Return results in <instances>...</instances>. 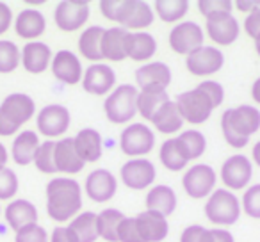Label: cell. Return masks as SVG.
I'll return each instance as SVG.
<instances>
[{
    "mask_svg": "<svg viewBox=\"0 0 260 242\" xmlns=\"http://www.w3.org/2000/svg\"><path fill=\"white\" fill-rule=\"evenodd\" d=\"M47 214L55 223H70L82 209V187L70 177H55L47 184Z\"/></svg>",
    "mask_w": 260,
    "mask_h": 242,
    "instance_id": "obj_1",
    "label": "cell"
},
{
    "mask_svg": "<svg viewBox=\"0 0 260 242\" xmlns=\"http://www.w3.org/2000/svg\"><path fill=\"white\" fill-rule=\"evenodd\" d=\"M260 130V111L253 105H239L226 109L221 116V134L235 150L248 146L249 137Z\"/></svg>",
    "mask_w": 260,
    "mask_h": 242,
    "instance_id": "obj_2",
    "label": "cell"
},
{
    "mask_svg": "<svg viewBox=\"0 0 260 242\" xmlns=\"http://www.w3.org/2000/svg\"><path fill=\"white\" fill-rule=\"evenodd\" d=\"M36 114V101L25 93H11L0 103V137H13Z\"/></svg>",
    "mask_w": 260,
    "mask_h": 242,
    "instance_id": "obj_3",
    "label": "cell"
},
{
    "mask_svg": "<svg viewBox=\"0 0 260 242\" xmlns=\"http://www.w3.org/2000/svg\"><path fill=\"white\" fill-rule=\"evenodd\" d=\"M138 93L134 84H119L107 94L104 103L105 118L114 125L130 123L138 114Z\"/></svg>",
    "mask_w": 260,
    "mask_h": 242,
    "instance_id": "obj_4",
    "label": "cell"
},
{
    "mask_svg": "<svg viewBox=\"0 0 260 242\" xmlns=\"http://www.w3.org/2000/svg\"><path fill=\"white\" fill-rule=\"evenodd\" d=\"M205 217L209 223L221 226H232L241 217V199L228 189H214L205 201Z\"/></svg>",
    "mask_w": 260,
    "mask_h": 242,
    "instance_id": "obj_5",
    "label": "cell"
},
{
    "mask_svg": "<svg viewBox=\"0 0 260 242\" xmlns=\"http://www.w3.org/2000/svg\"><path fill=\"white\" fill-rule=\"evenodd\" d=\"M175 103H177V109L180 112L182 119H184V123L191 125H203L212 116L214 109H216L212 105V101H210V98L200 87L180 93L177 96V100H175Z\"/></svg>",
    "mask_w": 260,
    "mask_h": 242,
    "instance_id": "obj_6",
    "label": "cell"
},
{
    "mask_svg": "<svg viewBox=\"0 0 260 242\" xmlns=\"http://www.w3.org/2000/svg\"><path fill=\"white\" fill-rule=\"evenodd\" d=\"M155 146V134L145 123H128L119 135V148L130 159H143Z\"/></svg>",
    "mask_w": 260,
    "mask_h": 242,
    "instance_id": "obj_7",
    "label": "cell"
},
{
    "mask_svg": "<svg viewBox=\"0 0 260 242\" xmlns=\"http://www.w3.org/2000/svg\"><path fill=\"white\" fill-rule=\"evenodd\" d=\"M72 123V114L61 103H48L36 114L38 134L47 137L48 141H57L68 132Z\"/></svg>",
    "mask_w": 260,
    "mask_h": 242,
    "instance_id": "obj_8",
    "label": "cell"
},
{
    "mask_svg": "<svg viewBox=\"0 0 260 242\" xmlns=\"http://www.w3.org/2000/svg\"><path fill=\"white\" fill-rule=\"evenodd\" d=\"M217 173L212 166L209 164H194V166L187 167L182 177V187H184L185 194L192 199H203L209 198L212 191L216 189Z\"/></svg>",
    "mask_w": 260,
    "mask_h": 242,
    "instance_id": "obj_9",
    "label": "cell"
},
{
    "mask_svg": "<svg viewBox=\"0 0 260 242\" xmlns=\"http://www.w3.org/2000/svg\"><path fill=\"white\" fill-rule=\"evenodd\" d=\"M153 20H155V13L148 2H145V0H121L116 23L128 32H141L152 25Z\"/></svg>",
    "mask_w": 260,
    "mask_h": 242,
    "instance_id": "obj_10",
    "label": "cell"
},
{
    "mask_svg": "<svg viewBox=\"0 0 260 242\" xmlns=\"http://www.w3.org/2000/svg\"><path fill=\"white\" fill-rule=\"evenodd\" d=\"M221 182L224 184V189L235 192L248 189V184L253 177V162L242 153L230 155L221 166Z\"/></svg>",
    "mask_w": 260,
    "mask_h": 242,
    "instance_id": "obj_11",
    "label": "cell"
},
{
    "mask_svg": "<svg viewBox=\"0 0 260 242\" xmlns=\"http://www.w3.org/2000/svg\"><path fill=\"white\" fill-rule=\"evenodd\" d=\"M91 15L86 0H62L55 6L54 22L62 32H75L87 23Z\"/></svg>",
    "mask_w": 260,
    "mask_h": 242,
    "instance_id": "obj_12",
    "label": "cell"
},
{
    "mask_svg": "<svg viewBox=\"0 0 260 242\" xmlns=\"http://www.w3.org/2000/svg\"><path fill=\"white\" fill-rule=\"evenodd\" d=\"M168 43L173 52L180 55H187L205 45V32H203L200 23L192 22V20H185V22L173 25V29L170 30V36H168Z\"/></svg>",
    "mask_w": 260,
    "mask_h": 242,
    "instance_id": "obj_13",
    "label": "cell"
},
{
    "mask_svg": "<svg viewBox=\"0 0 260 242\" xmlns=\"http://www.w3.org/2000/svg\"><path fill=\"white\" fill-rule=\"evenodd\" d=\"M224 66V55L217 47L203 45L185 55V68L194 77H210Z\"/></svg>",
    "mask_w": 260,
    "mask_h": 242,
    "instance_id": "obj_14",
    "label": "cell"
},
{
    "mask_svg": "<svg viewBox=\"0 0 260 242\" xmlns=\"http://www.w3.org/2000/svg\"><path fill=\"white\" fill-rule=\"evenodd\" d=\"M205 30L214 45L217 47H228L235 43L241 34V25L234 13H216L205 18Z\"/></svg>",
    "mask_w": 260,
    "mask_h": 242,
    "instance_id": "obj_15",
    "label": "cell"
},
{
    "mask_svg": "<svg viewBox=\"0 0 260 242\" xmlns=\"http://www.w3.org/2000/svg\"><path fill=\"white\" fill-rule=\"evenodd\" d=\"M119 178H121L123 185L132 191H145L155 182L157 169L153 162L148 159H130L119 169Z\"/></svg>",
    "mask_w": 260,
    "mask_h": 242,
    "instance_id": "obj_16",
    "label": "cell"
},
{
    "mask_svg": "<svg viewBox=\"0 0 260 242\" xmlns=\"http://www.w3.org/2000/svg\"><path fill=\"white\" fill-rule=\"evenodd\" d=\"M80 84L86 93L94 96H105L116 87V72L107 62H93L84 70Z\"/></svg>",
    "mask_w": 260,
    "mask_h": 242,
    "instance_id": "obj_17",
    "label": "cell"
},
{
    "mask_svg": "<svg viewBox=\"0 0 260 242\" xmlns=\"http://www.w3.org/2000/svg\"><path fill=\"white\" fill-rule=\"evenodd\" d=\"M50 70H52V75L55 77V80H59L61 84H66V86L79 84L84 75L82 62L77 57L75 52L72 50L55 52L50 62Z\"/></svg>",
    "mask_w": 260,
    "mask_h": 242,
    "instance_id": "obj_18",
    "label": "cell"
},
{
    "mask_svg": "<svg viewBox=\"0 0 260 242\" xmlns=\"http://www.w3.org/2000/svg\"><path fill=\"white\" fill-rule=\"evenodd\" d=\"M84 191H86L87 198L91 201L105 203L114 198L116 191H118V180H116V177L109 169L98 167V169L91 171L86 177Z\"/></svg>",
    "mask_w": 260,
    "mask_h": 242,
    "instance_id": "obj_19",
    "label": "cell"
},
{
    "mask_svg": "<svg viewBox=\"0 0 260 242\" xmlns=\"http://www.w3.org/2000/svg\"><path fill=\"white\" fill-rule=\"evenodd\" d=\"M15 32L18 38L29 41H38V38H41L47 30V18L40 9L34 8H27L22 9L18 15L15 16Z\"/></svg>",
    "mask_w": 260,
    "mask_h": 242,
    "instance_id": "obj_20",
    "label": "cell"
},
{
    "mask_svg": "<svg viewBox=\"0 0 260 242\" xmlns=\"http://www.w3.org/2000/svg\"><path fill=\"white\" fill-rule=\"evenodd\" d=\"M171 68L162 61H150L145 62L136 70V84L138 89H146V87H159V89H168L171 84Z\"/></svg>",
    "mask_w": 260,
    "mask_h": 242,
    "instance_id": "obj_21",
    "label": "cell"
},
{
    "mask_svg": "<svg viewBox=\"0 0 260 242\" xmlns=\"http://www.w3.org/2000/svg\"><path fill=\"white\" fill-rule=\"evenodd\" d=\"M139 235L145 242H162L170 233V223L168 217L153 210H143L136 216Z\"/></svg>",
    "mask_w": 260,
    "mask_h": 242,
    "instance_id": "obj_22",
    "label": "cell"
},
{
    "mask_svg": "<svg viewBox=\"0 0 260 242\" xmlns=\"http://www.w3.org/2000/svg\"><path fill=\"white\" fill-rule=\"evenodd\" d=\"M52 57H54L52 48L40 40L29 41L22 48V66L27 73H32V75H40V73L47 72L50 68Z\"/></svg>",
    "mask_w": 260,
    "mask_h": 242,
    "instance_id": "obj_23",
    "label": "cell"
},
{
    "mask_svg": "<svg viewBox=\"0 0 260 242\" xmlns=\"http://www.w3.org/2000/svg\"><path fill=\"white\" fill-rule=\"evenodd\" d=\"M54 160H55V169L57 173L62 175H77L84 169V160L79 157L73 145V137H61L55 141V152H54Z\"/></svg>",
    "mask_w": 260,
    "mask_h": 242,
    "instance_id": "obj_24",
    "label": "cell"
},
{
    "mask_svg": "<svg viewBox=\"0 0 260 242\" xmlns=\"http://www.w3.org/2000/svg\"><path fill=\"white\" fill-rule=\"evenodd\" d=\"M41 145L40 134L36 130H20L13 139L11 159L16 166H29L34 162L36 152Z\"/></svg>",
    "mask_w": 260,
    "mask_h": 242,
    "instance_id": "obj_25",
    "label": "cell"
},
{
    "mask_svg": "<svg viewBox=\"0 0 260 242\" xmlns=\"http://www.w3.org/2000/svg\"><path fill=\"white\" fill-rule=\"evenodd\" d=\"M4 219L13 231H18L29 224L38 223V209L29 199H13L4 209Z\"/></svg>",
    "mask_w": 260,
    "mask_h": 242,
    "instance_id": "obj_26",
    "label": "cell"
},
{
    "mask_svg": "<svg viewBox=\"0 0 260 242\" xmlns=\"http://www.w3.org/2000/svg\"><path fill=\"white\" fill-rule=\"evenodd\" d=\"M73 145H75L77 153L84 160V164L98 162L102 159L104 141H102V135L96 128H82V130H79L75 137H73Z\"/></svg>",
    "mask_w": 260,
    "mask_h": 242,
    "instance_id": "obj_27",
    "label": "cell"
},
{
    "mask_svg": "<svg viewBox=\"0 0 260 242\" xmlns=\"http://www.w3.org/2000/svg\"><path fill=\"white\" fill-rule=\"evenodd\" d=\"M126 57L136 62H150L157 52V40L150 32H128L125 45Z\"/></svg>",
    "mask_w": 260,
    "mask_h": 242,
    "instance_id": "obj_28",
    "label": "cell"
},
{
    "mask_svg": "<svg viewBox=\"0 0 260 242\" xmlns=\"http://www.w3.org/2000/svg\"><path fill=\"white\" fill-rule=\"evenodd\" d=\"M145 205L146 210H153V212L162 214L164 217L171 216V214L177 210L178 199H177V192L170 187V185H153L148 191L145 198Z\"/></svg>",
    "mask_w": 260,
    "mask_h": 242,
    "instance_id": "obj_29",
    "label": "cell"
},
{
    "mask_svg": "<svg viewBox=\"0 0 260 242\" xmlns=\"http://www.w3.org/2000/svg\"><path fill=\"white\" fill-rule=\"evenodd\" d=\"M126 36H128V30H125L123 27L116 25L105 29L104 38H102V57L111 62H119L126 59Z\"/></svg>",
    "mask_w": 260,
    "mask_h": 242,
    "instance_id": "obj_30",
    "label": "cell"
},
{
    "mask_svg": "<svg viewBox=\"0 0 260 242\" xmlns=\"http://www.w3.org/2000/svg\"><path fill=\"white\" fill-rule=\"evenodd\" d=\"M150 123L155 127V130H159L160 134L173 135L178 130H182L184 127V119H182L180 112L177 109V103L173 100L166 101L164 105H160L159 111L153 114Z\"/></svg>",
    "mask_w": 260,
    "mask_h": 242,
    "instance_id": "obj_31",
    "label": "cell"
},
{
    "mask_svg": "<svg viewBox=\"0 0 260 242\" xmlns=\"http://www.w3.org/2000/svg\"><path fill=\"white\" fill-rule=\"evenodd\" d=\"M105 29L102 25H89L82 30L79 38V52L84 59L91 62H102V38Z\"/></svg>",
    "mask_w": 260,
    "mask_h": 242,
    "instance_id": "obj_32",
    "label": "cell"
},
{
    "mask_svg": "<svg viewBox=\"0 0 260 242\" xmlns=\"http://www.w3.org/2000/svg\"><path fill=\"white\" fill-rule=\"evenodd\" d=\"M170 94L166 89H159V87H146V89H139L138 93V114H141L143 119L152 121L153 114L159 111L160 105L170 101Z\"/></svg>",
    "mask_w": 260,
    "mask_h": 242,
    "instance_id": "obj_33",
    "label": "cell"
},
{
    "mask_svg": "<svg viewBox=\"0 0 260 242\" xmlns=\"http://www.w3.org/2000/svg\"><path fill=\"white\" fill-rule=\"evenodd\" d=\"M159 159L162 162V166L166 167L168 171H173V173H178V171H184L187 167L189 160L185 157L184 150L180 148L177 137H170L162 143L159 150Z\"/></svg>",
    "mask_w": 260,
    "mask_h": 242,
    "instance_id": "obj_34",
    "label": "cell"
},
{
    "mask_svg": "<svg viewBox=\"0 0 260 242\" xmlns=\"http://www.w3.org/2000/svg\"><path fill=\"white\" fill-rule=\"evenodd\" d=\"M68 226L77 235L79 242H96L98 237V224H96V214L87 210L80 212L68 223Z\"/></svg>",
    "mask_w": 260,
    "mask_h": 242,
    "instance_id": "obj_35",
    "label": "cell"
},
{
    "mask_svg": "<svg viewBox=\"0 0 260 242\" xmlns=\"http://www.w3.org/2000/svg\"><path fill=\"white\" fill-rule=\"evenodd\" d=\"M153 13L162 20L164 23H180L182 18L187 15L189 2L187 0H155L153 2Z\"/></svg>",
    "mask_w": 260,
    "mask_h": 242,
    "instance_id": "obj_36",
    "label": "cell"
},
{
    "mask_svg": "<svg viewBox=\"0 0 260 242\" xmlns=\"http://www.w3.org/2000/svg\"><path fill=\"white\" fill-rule=\"evenodd\" d=\"M125 214L118 209H104L96 214L98 237L107 242H118V226L123 221Z\"/></svg>",
    "mask_w": 260,
    "mask_h": 242,
    "instance_id": "obj_37",
    "label": "cell"
},
{
    "mask_svg": "<svg viewBox=\"0 0 260 242\" xmlns=\"http://www.w3.org/2000/svg\"><path fill=\"white\" fill-rule=\"evenodd\" d=\"M177 141H178V145H180V148L184 150V153H185V157H187L189 162H191V160L200 159L207 150L205 135H203L200 130H194V128H191V130H184L180 135H177Z\"/></svg>",
    "mask_w": 260,
    "mask_h": 242,
    "instance_id": "obj_38",
    "label": "cell"
},
{
    "mask_svg": "<svg viewBox=\"0 0 260 242\" xmlns=\"http://www.w3.org/2000/svg\"><path fill=\"white\" fill-rule=\"evenodd\" d=\"M22 64V50L11 40H0V73L8 75Z\"/></svg>",
    "mask_w": 260,
    "mask_h": 242,
    "instance_id": "obj_39",
    "label": "cell"
},
{
    "mask_svg": "<svg viewBox=\"0 0 260 242\" xmlns=\"http://www.w3.org/2000/svg\"><path fill=\"white\" fill-rule=\"evenodd\" d=\"M54 152H55V141H43L40 145L36 152V157H34V166L40 173L43 175H55L57 169H55V160H54Z\"/></svg>",
    "mask_w": 260,
    "mask_h": 242,
    "instance_id": "obj_40",
    "label": "cell"
},
{
    "mask_svg": "<svg viewBox=\"0 0 260 242\" xmlns=\"http://www.w3.org/2000/svg\"><path fill=\"white\" fill-rule=\"evenodd\" d=\"M241 209L251 219H260V184L249 185L241 199Z\"/></svg>",
    "mask_w": 260,
    "mask_h": 242,
    "instance_id": "obj_41",
    "label": "cell"
},
{
    "mask_svg": "<svg viewBox=\"0 0 260 242\" xmlns=\"http://www.w3.org/2000/svg\"><path fill=\"white\" fill-rule=\"evenodd\" d=\"M20 180L11 167L0 169V201H8L18 194Z\"/></svg>",
    "mask_w": 260,
    "mask_h": 242,
    "instance_id": "obj_42",
    "label": "cell"
},
{
    "mask_svg": "<svg viewBox=\"0 0 260 242\" xmlns=\"http://www.w3.org/2000/svg\"><path fill=\"white\" fill-rule=\"evenodd\" d=\"M50 235L45 230V226L34 223L29 226L22 228V230L15 231V242H48Z\"/></svg>",
    "mask_w": 260,
    "mask_h": 242,
    "instance_id": "obj_43",
    "label": "cell"
},
{
    "mask_svg": "<svg viewBox=\"0 0 260 242\" xmlns=\"http://www.w3.org/2000/svg\"><path fill=\"white\" fill-rule=\"evenodd\" d=\"M118 242H145L139 235L136 217H123V221L118 226Z\"/></svg>",
    "mask_w": 260,
    "mask_h": 242,
    "instance_id": "obj_44",
    "label": "cell"
},
{
    "mask_svg": "<svg viewBox=\"0 0 260 242\" xmlns=\"http://www.w3.org/2000/svg\"><path fill=\"white\" fill-rule=\"evenodd\" d=\"M198 9L203 16L216 15V13H232L234 11V2L232 0H200Z\"/></svg>",
    "mask_w": 260,
    "mask_h": 242,
    "instance_id": "obj_45",
    "label": "cell"
},
{
    "mask_svg": "<svg viewBox=\"0 0 260 242\" xmlns=\"http://www.w3.org/2000/svg\"><path fill=\"white\" fill-rule=\"evenodd\" d=\"M196 87H200L210 98V101H212V105L216 109L224 101V87L216 80H202Z\"/></svg>",
    "mask_w": 260,
    "mask_h": 242,
    "instance_id": "obj_46",
    "label": "cell"
},
{
    "mask_svg": "<svg viewBox=\"0 0 260 242\" xmlns=\"http://www.w3.org/2000/svg\"><path fill=\"white\" fill-rule=\"evenodd\" d=\"M202 242H235V238L226 228H205Z\"/></svg>",
    "mask_w": 260,
    "mask_h": 242,
    "instance_id": "obj_47",
    "label": "cell"
},
{
    "mask_svg": "<svg viewBox=\"0 0 260 242\" xmlns=\"http://www.w3.org/2000/svg\"><path fill=\"white\" fill-rule=\"evenodd\" d=\"M48 242H79L77 235L73 233V230L68 226V224H59L52 230L50 233V240Z\"/></svg>",
    "mask_w": 260,
    "mask_h": 242,
    "instance_id": "obj_48",
    "label": "cell"
},
{
    "mask_svg": "<svg viewBox=\"0 0 260 242\" xmlns=\"http://www.w3.org/2000/svg\"><path fill=\"white\" fill-rule=\"evenodd\" d=\"M244 30L251 40H256L260 36V9H255L246 16Z\"/></svg>",
    "mask_w": 260,
    "mask_h": 242,
    "instance_id": "obj_49",
    "label": "cell"
},
{
    "mask_svg": "<svg viewBox=\"0 0 260 242\" xmlns=\"http://www.w3.org/2000/svg\"><path fill=\"white\" fill-rule=\"evenodd\" d=\"M205 233V226L202 224H189L182 230L180 242H202V237Z\"/></svg>",
    "mask_w": 260,
    "mask_h": 242,
    "instance_id": "obj_50",
    "label": "cell"
},
{
    "mask_svg": "<svg viewBox=\"0 0 260 242\" xmlns=\"http://www.w3.org/2000/svg\"><path fill=\"white\" fill-rule=\"evenodd\" d=\"M13 9L6 2H0V36H4L9 29L13 27Z\"/></svg>",
    "mask_w": 260,
    "mask_h": 242,
    "instance_id": "obj_51",
    "label": "cell"
},
{
    "mask_svg": "<svg viewBox=\"0 0 260 242\" xmlns=\"http://www.w3.org/2000/svg\"><path fill=\"white\" fill-rule=\"evenodd\" d=\"M234 8L249 15L255 9H260V0H237V2H234Z\"/></svg>",
    "mask_w": 260,
    "mask_h": 242,
    "instance_id": "obj_52",
    "label": "cell"
},
{
    "mask_svg": "<svg viewBox=\"0 0 260 242\" xmlns=\"http://www.w3.org/2000/svg\"><path fill=\"white\" fill-rule=\"evenodd\" d=\"M8 162H9V152L4 143H0V169L8 167Z\"/></svg>",
    "mask_w": 260,
    "mask_h": 242,
    "instance_id": "obj_53",
    "label": "cell"
},
{
    "mask_svg": "<svg viewBox=\"0 0 260 242\" xmlns=\"http://www.w3.org/2000/svg\"><path fill=\"white\" fill-rule=\"evenodd\" d=\"M251 160L255 166L260 167V141H256L251 148Z\"/></svg>",
    "mask_w": 260,
    "mask_h": 242,
    "instance_id": "obj_54",
    "label": "cell"
},
{
    "mask_svg": "<svg viewBox=\"0 0 260 242\" xmlns=\"http://www.w3.org/2000/svg\"><path fill=\"white\" fill-rule=\"evenodd\" d=\"M251 98L260 105V77L253 82V86H251Z\"/></svg>",
    "mask_w": 260,
    "mask_h": 242,
    "instance_id": "obj_55",
    "label": "cell"
},
{
    "mask_svg": "<svg viewBox=\"0 0 260 242\" xmlns=\"http://www.w3.org/2000/svg\"><path fill=\"white\" fill-rule=\"evenodd\" d=\"M253 41H255V50H256V55H258V57H260V36L256 38V40H253Z\"/></svg>",
    "mask_w": 260,
    "mask_h": 242,
    "instance_id": "obj_56",
    "label": "cell"
},
{
    "mask_svg": "<svg viewBox=\"0 0 260 242\" xmlns=\"http://www.w3.org/2000/svg\"><path fill=\"white\" fill-rule=\"evenodd\" d=\"M0 214H2V209H0Z\"/></svg>",
    "mask_w": 260,
    "mask_h": 242,
    "instance_id": "obj_57",
    "label": "cell"
}]
</instances>
